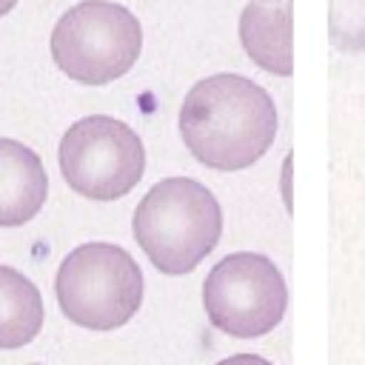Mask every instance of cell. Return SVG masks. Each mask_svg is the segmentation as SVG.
<instances>
[{
	"label": "cell",
	"instance_id": "cell-3",
	"mask_svg": "<svg viewBox=\"0 0 365 365\" xmlns=\"http://www.w3.org/2000/svg\"><path fill=\"white\" fill-rule=\"evenodd\" d=\"M54 294L60 311L74 325L114 331L125 325L143 302V271L123 245L83 242L63 257Z\"/></svg>",
	"mask_w": 365,
	"mask_h": 365
},
{
	"label": "cell",
	"instance_id": "cell-12",
	"mask_svg": "<svg viewBox=\"0 0 365 365\" xmlns=\"http://www.w3.org/2000/svg\"><path fill=\"white\" fill-rule=\"evenodd\" d=\"M14 6H17V0H0V17H6Z\"/></svg>",
	"mask_w": 365,
	"mask_h": 365
},
{
	"label": "cell",
	"instance_id": "cell-5",
	"mask_svg": "<svg viewBox=\"0 0 365 365\" xmlns=\"http://www.w3.org/2000/svg\"><path fill=\"white\" fill-rule=\"evenodd\" d=\"M202 308L208 322L228 336H262L282 322L288 308L282 271L265 254H225L202 282Z\"/></svg>",
	"mask_w": 365,
	"mask_h": 365
},
{
	"label": "cell",
	"instance_id": "cell-2",
	"mask_svg": "<svg viewBox=\"0 0 365 365\" xmlns=\"http://www.w3.org/2000/svg\"><path fill=\"white\" fill-rule=\"evenodd\" d=\"M134 240L163 274L194 271L220 242L222 208L191 177H165L148 188L131 217Z\"/></svg>",
	"mask_w": 365,
	"mask_h": 365
},
{
	"label": "cell",
	"instance_id": "cell-4",
	"mask_svg": "<svg viewBox=\"0 0 365 365\" xmlns=\"http://www.w3.org/2000/svg\"><path fill=\"white\" fill-rule=\"evenodd\" d=\"M48 46L63 74L83 86H106L137 63L143 26L120 3L83 0L60 14Z\"/></svg>",
	"mask_w": 365,
	"mask_h": 365
},
{
	"label": "cell",
	"instance_id": "cell-8",
	"mask_svg": "<svg viewBox=\"0 0 365 365\" xmlns=\"http://www.w3.org/2000/svg\"><path fill=\"white\" fill-rule=\"evenodd\" d=\"M291 0H251L240 14V40L248 57L279 77L294 71L291 54Z\"/></svg>",
	"mask_w": 365,
	"mask_h": 365
},
{
	"label": "cell",
	"instance_id": "cell-1",
	"mask_svg": "<svg viewBox=\"0 0 365 365\" xmlns=\"http://www.w3.org/2000/svg\"><path fill=\"white\" fill-rule=\"evenodd\" d=\"M180 134L205 168L240 171L271 148L277 106L259 83L242 74H211L188 88L180 106Z\"/></svg>",
	"mask_w": 365,
	"mask_h": 365
},
{
	"label": "cell",
	"instance_id": "cell-9",
	"mask_svg": "<svg viewBox=\"0 0 365 365\" xmlns=\"http://www.w3.org/2000/svg\"><path fill=\"white\" fill-rule=\"evenodd\" d=\"M43 297L37 285L11 265H0V351L29 345L43 328Z\"/></svg>",
	"mask_w": 365,
	"mask_h": 365
},
{
	"label": "cell",
	"instance_id": "cell-7",
	"mask_svg": "<svg viewBox=\"0 0 365 365\" xmlns=\"http://www.w3.org/2000/svg\"><path fill=\"white\" fill-rule=\"evenodd\" d=\"M48 197V177L34 148L0 137V228H14L40 214Z\"/></svg>",
	"mask_w": 365,
	"mask_h": 365
},
{
	"label": "cell",
	"instance_id": "cell-13",
	"mask_svg": "<svg viewBox=\"0 0 365 365\" xmlns=\"http://www.w3.org/2000/svg\"><path fill=\"white\" fill-rule=\"evenodd\" d=\"M31 365H40V362H31Z\"/></svg>",
	"mask_w": 365,
	"mask_h": 365
},
{
	"label": "cell",
	"instance_id": "cell-6",
	"mask_svg": "<svg viewBox=\"0 0 365 365\" xmlns=\"http://www.w3.org/2000/svg\"><path fill=\"white\" fill-rule=\"evenodd\" d=\"M68 188L88 200L125 197L145 171V148L137 131L108 114H91L68 125L57 148Z\"/></svg>",
	"mask_w": 365,
	"mask_h": 365
},
{
	"label": "cell",
	"instance_id": "cell-10",
	"mask_svg": "<svg viewBox=\"0 0 365 365\" xmlns=\"http://www.w3.org/2000/svg\"><path fill=\"white\" fill-rule=\"evenodd\" d=\"M331 40L336 48H365V0H331Z\"/></svg>",
	"mask_w": 365,
	"mask_h": 365
},
{
	"label": "cell",
	"instance_id": "cell-11",
	"mask_svg": "<svg viewBox=\"0 0 365 365\" xmlns=\"http://www.w3.org/2000/svg\"><path fill=\"white\" fill-rule=\"evenodd\" d=\"M217 365H274V362H268V359H262L257 354H234V356L220 359Z\"/></svg>",
	"mask_w": 365,
	"mask_h": 365
}]
</instances>
